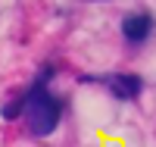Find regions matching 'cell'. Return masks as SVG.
I'll use <instances>...</instances> for the list:
<instances>
[{
	"mask_svg": "<svg viewBox=\"0 0 156 147\" xmlns=\"http://www.w3.org/2000/svg\"><path fill=\"white\" fill-rule=\"evenodd\" d=\"M50 75H53V69H47L22 97L6 103L3 106V119H16L22 113L31 135H37V138L50 135V131L59 125V116H62V100L50 91Z\"/></svg>",
	"mask_w": 156,
	"mask_h": 147,
	"instance_id": "obj_1",
	"label": "cell"
},
{
	"mask_svg": "<svg viewBox=\"0 0 156 147\" xmlns=\"http://www.w3.org/2000/svg\"><path fill=\"white\" fill-rule=\"evenodd\" d=\"M153 31V16L150 13H134V16L122 19V35L128 44H144Z\"/></svg>",
	"mask_w": 156,
	"mask_h": 147,
	"instance_id": "obj_2",
	"label": "cell"
},
{
	"mask_svg": "<svg viewBox=\"0 0 156 147\" xmlns=\"http://www.w3.org/2000/svg\"><path fill=\"white\" fill-rule=\"evenodd\" d=\"M97 82H103L109 88V94L119 100H134L140 94V88H144V82L137 75H112V78H97Z\"/></svg>",
	"mask_w": 156,
	"mask_h": 147,
	"instance_id": "obj_3",
	"label": "cell"
}]
</instances>
